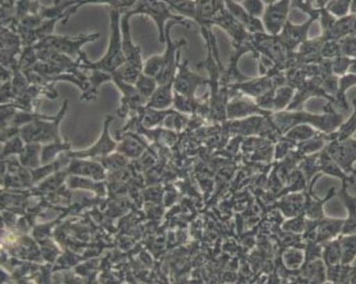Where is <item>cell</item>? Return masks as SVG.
Returning a JSON list of instances; mask_svg holds the SVG:
<instances>
[{"label": "cell", "mask_w": 356, "mask_h": 284, "mask_svg": "<svg viewBox=\"0 0 356 284\" xmlns=\"http://www.w3.org/2000/svg\"><path fill=\"white\" fill-rule=\"evenodd\" d=\"M271 119L282 135L299 123L312 125L313 128L324 133L334 132L343 123V117L334 111L332 102H328L324 107V113L320 115L302 111H283L272 113Z\"/></svg>", "instance_id": "6da1fadb"}, {"label": "cell", "mask_w": 356, "mask_h": 284, "mask_svg": "<svg viewBox=\"0 0 356 284\" xmlns=\"http://www.w3.org/2000/svg\"><path fill=\"white\" fill-rule=\"evenodd\" d=\"M111 13V37H109L108 49L106 54L97 62L88 60L85 52L79 56L80 68L82 70H97L113 74L125 63L122 51V34H121V17L122 13L119 10L109 8Z\"/></svg>", "instance_id": "7a4b0ae2"}, {"label": "cell", "mask_w": 356, "mask_h": 284, "mask_svg": "<svg viewBox=\"0 0 356 284\" xmlns=\"http://www.w3.org/2000/svg\"><path fill=\"white\" fill-rule=\"evenodd\" d=\"M131 17L134 15H147L156 23L159 31V41L165 42V26L170 21H177L186 27H191L184 17L175 15L172 8L162 0H138L132 9L125 11Z\"/></svg>", "instance_id": "3957f363"}, {"label": "cell", "mask_w": 356, "mask_h": 284, "mask_svg": "<svg viewBox=\"0 0 356 284\" xmlns=\"http://www.w3.org/2000/svg\"><path fill=\"white\" fill-rule=\"evenodd\" d=\"M67 107L68 101L65 100L56 117H46V118L38 119L34 123H27L21 127L19 135L22 136L26 144L27 143H39V144L48 143L49 144V143L62 142L58 127L65 116Z\"/></svg>", "instance_id": "277c9868"}, {"label": "cell", "mask_w": 356, "mask_h": 284, "mask_svg": "<svg viewBox=\"0 0 356 284\" xmlns=\"http://www.w3.org/2000/svg\"><path fill=\"white\" fill-rule=\"evenodd\" d=\"M101 37V33H94V34L81 35V36H58V35H51L46 37L42 40L34 45L36 50L39 49H49L58 52V54H65L70 58H79L81 54V47L88 42L97 40Z\"/></svg>", "instance_id": "5b68a950"}, {"label": "cell", "mask_w": 356, "mask_h": 284, "mask_svg": "<svg viewBox=\"0 0 356 284\" xmlns=\"http://www.w3.org/2000/svg\"><path fill=\"white\" fill-rule=\"evenodd\" d=\"M181 24L177 21H170L165 26L166 48L163 54V68L158 77L156 78L158 85H164L168 82L174 81L177 72L179 61H181V48L187 45L185 39L174 41L171 37V29L174 25Z\"/></svg>", "instance_id": "8992f818"}, {"label": "cell", "mask_w": 356, "mask_h": 284, "mask_svg": "<svg viewBox=\"0 0 356 284\" xmlns=\"http://www.w3.org/2000/svg\"><path fill=\"white\" fill-rule=\"evenodd\" d=\"M325 150L346 173L356 176V169L354 168V164L356 162L355 139L332 141L327 143Z\"/></svg>", "instance_id": "52a82bcc"}, {"label": "cell", "mask_w": 356, "mask_h": 284, "mask_svg": "<svg viewBox=\"0 0 356 284\" xmlns=\"http://www.w3.org/2000/svg\"><path fill=\"white\" fill-rule=\"evenodd\" d=\"M113 117L107 116L106 119L104 120L103 130H102L101 136L95 144L92 145L90 148L79 152H68L70 158H79V159H93L97 157H107L111 152L118 148L116 141L111 139L109 133V127H111Z\"/></svg>", "instance_id": "ba28073f"}, {"label": "cell", "mask_w": 356, "mask_h": 284, "mask_svg": "<svg viewBox=\"0 0 356 284\" xmlns=\"http://www.w3.org/2000/svg\"><path fill=\"white\" fill-rule=\"evenodd\" d=\"M211 26H218L224 29L234 40V45L250 44L252 34L242 23L229 13L227 8L222 10L209 23Z\"/></svg>", "instance_id": "9c48e42d"}, {"label": "cell", "mask_w": 356, "mask_h": 284, "mask_svg": "<svg viewBox=\"0 0 356 284\" xmlns=\"http://www.w3.org/2000/svg\"><path fill=\"white\" fill-rule=\"evenodd\" d=\"M207 85H209V80L191 70V68H188V61L179 63L173 82L174 91L176 93L195 99L197 88Z\"/></svg>", "instance_id": "30bf717a"}, {"label": "cell", "mask_w": 356, "mask_h": 284, "mask_svg": "<svg viewBox=\"0 0 356 284\" xmlns=\"http://www.w3.org/2000/svg\"><path fill=\"white\" fill-rule=\"evenodd\" d=\"M272 113V111L261 109L255 100L244 94L236 93V97L227 104L226 118L229 120H238L256 115L271 116Z\"/></svg>", "instance_id": "8fae6325"}, {"label": "cell", "mask_w": 356, "mask_h": 284, "mask_svg": "<svg viewBox=\"0 0 356 284\" xmlns=\"http://www.w3.org/2000/svg\"><path fill=\"white\" fill-rule=\"evenodd\" d=\"M291 0H279L266 7L263 24L266 31L272 36H277L287 23Z\"/></svg>", "instance_id": "7c38bea8"}, {"label": "cell", "mask_w": 356, "mask_h": 284, "mask_svg": "<svg viewBox=\"0 0 356 284\" xmlns=\"http://www.w3.org/2000/svg\"><path fill=\"white\" fill-rule=\"evenodd\" d=\"M316 17H312L308 22L300 25L291 24L287 21L284 29H282L281 33L277 35V38L281 41V44L286 48L289 54L295 50V48L300 46L303 41L307 40V34L310 29L312 22L316 21Z\"/></svg>", "instance_id": "4fadbf2b"}, {"label": "cell", "mask_w": 356, "mask_h": 284, "mask_svg": "<svg viewBox=\"0 0 356 284\" xmlns=\"http://www.w3.org/2000/svg\"><path fill=\"white\" fill-rule=\"evenodd\" d=\"M130 19L131 17L128 13H122V17H121V34H122L123 56H124L125 62L143 68L144 62H143L140 47L136 46L132 40Z\"/></svg>", "instance_id": "5bb4252c"}, {"label": "cell", "mask_w": 356, "mask_h": 284, "mask_svg": "<svg viewBox=\"0 0 356 284\" xmlns=\"http://www.w3.org/2000/svg\"><path fill=\"white\" fill-rule=\"evenodd\" d=\"M195 22L200 25V27L211 26V21L226 8L224 0H195Z\"/></svg>", "instance_id": "9a60e30c"}, {"label": "cell", "mask_w": 356, "mask_h": 284, "mask_svg": "<svg viewBox=\"0 0 356 284\" xmlns=\"http://www.w3.org/2000/svg\"><path fill=\"white\" fill-rule=\"evenodd\" d=\"M68 172L74 175L85 176L94 181H103L105 178V169L101 164L88 159L72 158Z\"/></svg>", "instance_id": "2e32d148"}, {"label": "cell", "mask_w": 356, "mask_h": 284, "mask_svg": "<svg viewBox=\"0 0 356 284\" xmlns=\"http://www.w3.org/2000/svg\"><path fill=\"white\" fill-rule=\"evenodd\" d=\"M343 224L344 219H332L326 215L318 219L316 242L324 244L332 239L338 238L341 235Z\"/></svg>", "instance_id": "e0dca14e"}, {"label": "cell", "mask_w": 356, "mask_h": 284, "mask_svg": "<svg viewBox=\"0 0 356 284\" xmlns=\"http://www.w3.org/2000/svg\"><path fill=\"white\" fill-rule=\"evenodd\" d=\"M349 184L342 183L338 197L348 211V217L344 219L341 235L356 234V197L348 193Z\"/></svg>", "instance_id": "ac0fdd59"}, {"label": "cell", "mask_w": 356, "mask_h": 284, "mask_svg": "<svg viewBox=\"0 0 356 284\" xmlns=\"http://www.w3.org/2000/svg\"><path fill=\"white\" fill-rule=\"evenodd\" d=\"M318 161H320V173L326 174V175L334 176L339 178L341 183H348L349 185H353L355 182V176L349 175L338 166L337 162L332 159L325 150V147L321 152H318Z\"/></svg>", "instance_id": "d6986e66"}, {"label": "cell", "mask_w": 356, "mask_h": 284, "mask_svg": "<svg viewBox=\"0 0 356 284\" xmlns=\"http://www.w3.org/2000/svg\"><path fill=\"white\" fill-rule=\"evenodd\" d=\"M305 203H306L305 193L291 191L280 201L279 207L285 217L291 219L305 213Z\"/></svg>", "instance_id": "ffe728a7"}, {"label": "cell", "mask_w": 356, "mask_h": 284, "mask_svg": "<svg viewBox=\"0 0 356 284\" xmlns=\"http://www.w3.org/2000/svg\"><path fill=\"white\" fill-rule=\"evenodd\" d=\"M299 271L301 272V277L306 282H311V283L327 282V269L322 258L305 262Z\"/></svg>", "instance_id": "44dd1931"}, {"label": "cell", "mask_w": 356, "mask_h": 284, "mask_svg": "<svg viewBox=\"0 0 356 284\" xmlns=\"http://www.w3.org/2000/svg\"><path fill=\"white\" fill-rule=\"evenodd\" d=\"M173 82H168V84H164V85L158 86L156 91L152 94V97H150L149 101L146 104V106L159 109V111L169 109V107L173 105L174 102Z\"/></svg>", "instance_id": "7402d4cb"}, {"label": "cell", "mask_w": 356, "mask_h": 284, "mask_svg": "<svg viewBox=\"0 0 356 284\" xmlns=\"http://www.w3.org/2000/svg\"><path fill=\"white\" fill-rule=\"evenodd\" d=\"M322 260L326 268L342 265V251L339 237L323 244Z\"/></svg>", "instance_id": "603a6c76"}, {"label": "cell", "mask_w": 356, "mask_h": 284, "mask_svg": "<svg viewBox=\"0 0 356 284\" xmlns=\"http://www.w3.org/2000/svg\"><path fill=\"white\" fill-rule=\"evenodd\" d=\"M41 145L39 143H27L19 157V164L26 169L34 170L41 164Z\"/></svg>", "instance_id": "cb8c5ba5"}, {"label": "cell", "mask_w": 356, "mask_h": 284, "mask_svg": "<svg viewBox=\"0 0 356 284\" xmlns=\"http://www.w3.org/2000/svg\"><path fill=\"white\" fill-rule=\"evenodd\" d=\"M138 0H75L74 13H77L80 8L86 5H106L113 9L119 10L121 13H125L132 9Z\"/></svg>", "instance_id": "d4e9b609"}, {"label": "cell", "mask_w": 356, "mask_h": 284, "mask_svg": "<svg viewBox=\"0 0 356 284\" xmlns=\"http://www.w3.org/2000/svg\"><path fill=\"white\" fill-rule=\"evenodd\" d=\"M89 77V89L82 93L81 100L87 102L95 101L97 97V88L104 82L111 81V74L103 70H91Z\"/></svg>", "instance_id": "484cf974"}, {"label": "cell", "mask_w": 356, "mask_h": 284, "mask_svg": "<svg viewBox=\"0 0 356 284\" xmlns=\"http://www.w3.org/2000/svg\"><path fill=\"white\" fill-rule=\"evenodd\" d=\"M295 88L291 85H282L275 88L273 97V113L286 111L294 99Z\"/></svg>", "instance_id": "4316f807"}, {"label": "cell", "mask_w": 356, "mask_h": 284, "mask_svg": "<svg viewBox=\"0 0 356 284\" xmlns=\"http://www.w3.org/2000/svg\"><path fill=\"white\" fill-rule=\"evenodd\" d=\"M174 109H164V111H159V109H152V107L144 106L140 109V123L146 128H152L156 127V125L163 123L164 119L173 113Z\"/></svg>", "instance_id": "83f0119b"}, {"label": "cell", "mask_w": 356, "mask_h": 284, "mask_svg": "<svg viewBox=\"0 0 356 284\" xmlns=\"http://www.w3.org/2000/svg\"><path fill=\"white\" fill-rule=\"evenodd\" d=\"M356 85L355 74H344L339 78V84H338L337 93L334 97V104H336L340 109H349L348 105L347 97H346V92L352 86Z\"/></svg>", "instance_id": "f1b7e54d"}, {"label": "cell", "mask_w": 356, "mask_h": 284, "mask_svg": "<svg viewBox=\"0 0 356 284\" xmlns=\"http://www.w3.org/2000/svg\"><path fill=\"white\" fill-rule=\"evenodd\" d=\"M320 131L313 128L312 125H307V123H299V125H294L293 128L289 129L285 136L291 139L296 143L303 142V141L310 140V139L316 138L318 136Z\"/></svg>", "instance_id": "f546056e"}, {"label": "cell", "mask_w": 356, "mask_h": 284, "mask_svg": "<svg viewBox=\"0 0 356 284\" xmlns=\"http://www.w3.org/2000/svg\"><path fill=\"white\" fill-rule=\"evenodd\" d=\"M342 265H351L356 258V234L340 235Z\"/></svg>", "instance_id": "4dcf8cb0"}, {"label": "cell", "mask_w": 356, "mask_h": 284, "mask_svg": "<svg viewBox=\"0 0 356 284\" xmlns=\"http://www.w3.org/2000/svg\"><path fill=\"white\" fill-rule=\"evenodd\" d=\"M142 72L143 68H140V66L134 65V64H131V63L125 62L118 70L113 72V75L116 76V77L122 80L125 84L135 85V82L138 81V77H140Z\"/></svg>", "instance_id": "1f68e13d"}, {"label": "cell", "mask_w": 356, "mask_h": 284, "mask_svg": "<svg viewBox=\"0 0 356 284\" xmlns=\"http://www.w3.org/2000/svg\"><path fill=\"white\" fill-rule=\"evenodd\" d=\"M282 260L286 269L300 270L305 264V250L298 248H289L283 253Z\"/></svg>", "instance_id": "d6a6232c"}, {"label": "cell", "mask_w": 356, "mask_h": 284, "mask_svg": "<svg viewBox=\"0 0 356 284\" xmlns=\"http://www.w3.org/2000/svg\"><path fill=\"white\" fill-rule=\"evenodd\" d=\"M70 150V145L67 141L65 142L49 143L47 146L42 147L41 150V164H48L54 162L56 157L60 152Z\"/></svg>", "instance_id": "836d02e7"}, {"label": "cell", "mask_w": 356, "mask_h": 284, "mask_svg": "<svg viewBox=\"0 0 356 284\" xmlns=\"http://www.w3.org/2000/svg\"><path fill=\"white\" fill-rule=\"evenodd\" d=\"M134 86L136 90H138V93H140L145 100H147L148 102L159 85H158L156 78L150 77V76L146 75V74L142 72L140 77H138V81L135 82Z\"/></svg>", "instance_id": "e575fe53"}, {"label": "cell", "mask_w": 356, "mask_h": 284, "mask_svg": "<svg viewBox=\"0 0 356 284\" xmlns=\"http://www.w3.org/2000/svg\"><path fill=\"white\" fill-rule=\"evenodd\" d=\"M173 105L175 106L176 111L181 113H195L200 106L195 97L193 99V97H185L181 94L176 93L175 91H174Z\"/></svg>", "instance_id": "d590c367"}, {"label": "cell", "mask_w": 356, "mask_h": 284, "mask_svg": "<svg viewBox=\"0 0 356 284\" xmlns=\"http://www.w3.org/2000/svg\"><path fill=\"white\" fill-rule=\"evenodd\" d=\"M117 150L127 157L138 158L144 152V146L138 140H135V139L127 138L119 145Z\"/></svg>", "instance_id": "8d00e7d4"}, {"label": "cell", "mask_w": 356, "mask_h": 284, "mask_svg": "<svg viewBox=\"0 0 356 284\" xmlns=\"http://www.w3.org/2000/svg\"><path fill=\"white\" fill-rule=\"evenodd\" d=\"M163 68V54H156L145 61L143 72L150 77L156 78Z\"/></svg>", "instance_id": "74e56055"}, {"label": "cell", "mask_w": 356, "mask_h": 284, "mask_svg": "<svg viewBox=\"0 0 356 284\" xmlns=\"http://www.w3.org/2000/svg\"><path fill=\"white\" fill-rule=\"evenodd\" d=\"M25 144L26 143L24 142L21 135H17L11 140L7 141L3 146V152H1V158L5 160L7 157L21 154L24 150Z\"/></svg>", "instance_id": "f35d334b"}, {"label": "cell", "mask_w": 356, "mask_h": 284, "mask_svg": "<svg viewBox=\"0 0 356 284\" xmlns=\"http://www.w3.org/2000/svg\"><path fill=\"white\" fill-rule=\"evenodd\" d=\"M307 216L305 213L297 215V216L287 219V222L284 223V229L291 234L302 235L306 229Z\"/></svg>", "instance_id": "ab89813d"}, {"label": "cell", "mask_w": 356, "mask_h": 284, "mask_svg": "<svg viewBox=\"0 0 356 284\" xmlns=\"http://www.w3.org/2000/svg\"><path fill=\"white\" fill-rule=\"evenodd\" d=\"M241 5L248 15L257 19L263 17L265 13L266 7L264 0H242Z\"/></svg>", "instance_id": "60d3db41"}, {"label": "cell", "mask_w": 356, "mask_h": 284, "mask_svg": "<svg viewBox=\"0 0 356 284\" xmlns=\"http://www.w3.org/2000/svg\"><path fill=\"white\" fill-rule=\"evenodd\" d=\"M351 1L352 0H334L330 5V10L334 15L342 17L348 13Z\"/></svg>", "instance_id": "b9f144b4"}, {"label": "cell", "mask_w": 356, "mask_h": 284, "mask_svg": "<svg viewBox=\"0 0 356 284\" xmlns=\"http://www.w3.org/2000/svg\"><path fill=\"white\" fill-rule=\"evenodd\" d=\"M277 1H279V0H264V3H266V5H271V3H277Z\"/></svg>", "instance_id": "7bdbcfd3"}, {"label": "cell", "mask_w": 356, "mask_h": 284, "mask_svg": "<svg viewBox=\"0 0 356 284\" xmlns=\"http://www.w3.org/2000/svg\"><path fill=\"white\" fill-rule=\"evenodd\" d=\"M351 265L355 266L356 267V258L353 260V262H352Z\"/></svg>", "instance_id": "ee69618b"}, {"label": "cell", "mask_w": 356, "mask_h": 284, "mask_svg": "<svg viewBox=\"0 0 356 284\" xmlns=\"http://www.w3.org/2000/svg\"><path fill=\"white\" fill-rule=\"evenodd\" d=\"M236 1H238V3H241V1H242V0H236Z\"/></svg>", "instance_id": "f6af8a7d"}]
</instances>
